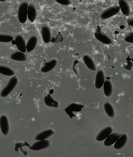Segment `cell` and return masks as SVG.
<instances>
[{"label": "cell", "instance_id": "obj_23", "mask_svg": "<svg viewBox=\"0 0 133 157\" xmlns=\"http://www.w3.org/2000/svg\"><path fill=\"white\" fill-rule=\"evenodd\" d=\"M44 101L46 105L49 107L57 108L59 106V102L54 99L49 94L45 97Z\"/></svg>", "mask_w": 133, "mask_h": 157}, {"label": "cell", "instance_id": "obj_12", "mask_svg": "<svg viewBox=\"0 0 133 157\" xmlns=\"http://www.w3.org/2000/svg\"><path fill=\"white\" fill-rule=\"evenodd\" d=\"M83 61L88 68L93 71H95L96 69V62L93 57L90 54L85 53L83 55Z\"/></svg>", "mask_w": 133, "mask_h": 157}, {"label": "cell", "instance_id": "obj_28", "mask_svg": "<svg viewBox=\"0 0 133 157\" xmlns=\"http://www.w3.org/2000/svg\"><path fill=\"white\" fill-rule=\"evenodd\" d=\"M127 23L130 26L133 27V18H129L127 20Z\"/></svg>", "mask_w": 133, "mask_h": 157}, {"label": "cell", "instance_id": "obj_2", "mask_svg": "<svg viewBox=\"0 0 133 157\" xmlns=\"http://www.w3.org/2000/svg\"><path fill=\"white\" fill-rule=\"evenodd\" d=\"M29 3L27 0H24L19 5L18 10V19L21 24H24L27 20Z\"/></svg>", "mask_w": 133, "mask_h": 157}, {"label": "cell", "instance_id": "obj_7", "mask_svg": "<svg viewBox=\"0 0 133 157\" xmlns=\"http://www.w3.org/2000/svg\"><path fill=\"white\" fill-rule=\"evenodd\" d=\"M120 10V8L119 6H113L108 8L104 10L101 14L100 17L102 19H107L114 16L116 13H118Z\"/></svg>", "mask_w": 133, "mask_h": 157}, {"label": "cell", "instance_id": "obj_26", "mask_svg": "<svg viewBox=\"0 0 133 157\" xmlns=\"http://www.w3.org/2000/svg\"><path fill=\"white\" fill-rule=\"evenodd\" d=\"M55 1L65 6L69 5L72 2V0H55Z\"/></svg>", "mask_w": 133, "mask_h": 157}, {"label": "cell", "instance_id": "obj_29", "mask_svg": "<svg viewBox=\"0 0 133 157\" xmlns=\"http://www.w3.org/2000/svg\"><path fill=\"white\" fill-rule=\"evenodd\" d=\"M6 1V0H0V2H5V1Z\"/></svg>", "mask_w": 133, "mask_h": 157}, {"label": "cell", "instance_id": "obj_21", "mask_svg": "<svg viewBox=\"0 0 133 157\" xmlns=\"http://www.w3.org/2000/svg\"><path fill=\"white\" fill-rule=\"evenodd\" d=\"M119 5L122 13L128 16L131 13V8L126 0H119Z\"/></svg>", "mask_w": 133, "mask_h": 157}, {"label": "cell", "instance_id": "obj_20", "mask_svg": "<svg viewBox=\"0 0 133 157\" xmlns=\"http://www.w3.org/2000/svg\"><path fill=\"white\" fill-rule=\"evenodd\" d=\"M104 107L106 113L111 118H113L115 117L116 113L114 106L109 101H107L105 102Z\"/></svg>", "mask_w": 133, "mask_h": 157}, {"label": "cell", "instance_id": "obj_25", "mask_svg": "<svg viewBox=\"0 0 133 157\" xmlns=\"http://www.w3.org/2000/svg\"><path fill=\"white\" fill-rule=\"evenodd\" d=\"M14 36L12 35L5 33H0V42H10L12 41Z\"/></svg>", "mask_w": 133, "mask_h": 157}, {"label": "cell", "instance_id": "obj_10", "mask_svg": "<svg viewBox=\"0 0 133 157\" xmlns=\"http://www.w3.org/2000/svg\"><path fill=\"white\" fill-rule=\"evenodd\" d=\"M105 81L104 71L103 68L98 70L96 75L95 86L97 89H100L104 85Z\"/></svg>", "mask_w": 133, "mask_h": 157}, {"label": "cell", "instance_id": "obj_15", "mask_svg": "<svg viewBox=\"0 0 133 157\" xmlns=\"http://www.w3.org/2000/svg\"><path fill=\"white\" fill-rule=\"evenodd\" d=\"M128 134L124 133L121 134L119 139L114 143V147L116 150H120L124 147L128 142Z\"/></svg>", "mask_w": 133, "mask_h": 157}, {"label": "cell", "instance_id": "obj_17", "mask_svg": "<svg viewBox=\"0 0 133 157\" xmlns=\"http://www.w3.org/2000/svg\"><path fill=\"white\" fill-rule=\"evenodd\" d=\"M121 132H114L110 135L105 139L104 141V145L105 146H110L113 145L119 139L121 135Z\"/></svg>", "mask_w": 133, "mask_h": 157}, {"label": "cell", "instance_id": "obj_24", "mask_svg": "<svg viewBox=\"0 0 133 157\" xmlns=\"http://www.w3.org/2000/svg\"><path fill=\"white\" fill-rule=\"evenodd\" d=\"M0 73L4 75L11 76L15 74V71L10 67L0 64Z\"/></svg>", "mask_w": 133, "mask_h": 157}, {"label": "cell", "instance_id": "obj_11", "mask_svg": "<svg viewBox=\"0 0 133 157\" xmlns=\"http://www.w3.org/2000/svg\"><path fill=\"white\" fill-rule=\"evenodd\" d=\"M55 133L54 129L48 128L44 130L37 134L35 136V139L37 140H44L50 137Z\"/></svg>", "mask_w": 133, "mask_h": 157}, {"label": "cell", "instance_id": "obj_1", "mask_svg": "<svg viewBox=\"0 0 133 157\" xmlns=\"http://www.w3.org/2000/svg\"><path fill=\"white\" fill-rule=\"evenodd\" d=\"M18 83V78L17 76H14L12 77L8 83L4 87L1 93V97L5 98L15 88Z\"/></svg>", "mask_w": 133, "mask_h": 157}, {"label": "cell", "instance_id": "obj_5", "mask_svg": "<svg viewBox=\"0 0 133 157\" xmlns=\"http://www.w3.org/2000/svg\"><path fill=\"white\" fill-rule=\"evenodd\" d=\"M113 131V127L112 126L108 125L104 127L97 134L96 140L98 141H102L104 140L112 133Z\"/></svg>", "mask_w": 133, "mask_h": 157}, {"label": "cell", "instance_id": "obj_27", "mask_svg": "<svg viewBox=\"0 0 133 157\" xmlns=\"http://www.w3.org/2000/svg\"><path fill=\"white\" fill-rule=\"evenodd\" d=\"M125 40L127 42L133 43V33L127 34L125 36Z\"/></svg>", "mask_w": 133, "mask_h": 157}, {"label": "cell", "instance_id": "obj_16", "mask_svg": "<svg viewBox=\"0 0 133 157\" xmlns=\"http://www.w3.org/2000/svg\"><path fill=\"white\" fill-rule=\"evenodd\" d=\"M37 15V8L34 4L31 3L29 5L28 9V17L32 23L34 22Z\"/></svg>", "mask_w": 133, "mask_h": 157}, {"label": "cell", "instance_id": "obj_19", "mask_svg": "<svg viewBox=\"0 0 133 157\" xmlns=\"http://www.w3.org/2000/svg\"><path fill=\"white\" fill-rule=\"evenodd\" d=\"M37 39V36L35 35L31 36L29 38L27 44H26L27 52L30 53L35 49L36 47Z\"/></svg>", "mask_w": 133, "mask_h": 157}, {"label": "cell", "instance_id": "obj_6", "mask_svg": "<svg viewBox=\"0 0 133 157\" xmlns=\"http://www.w3.org/2000/svg\"><path fill=\"white\" fill-rule=\"evenodd\" d=\"M0 127L2 132L6 136L10 130V124L8 118L5 114H3L0 117Z\"/></svg>", "mask_w": 133, "mask_h": 157}, {"label": "cell", "instance_id": "obj_9", "mask_svg": "<svg viewBox=\"0 0 133 157\" xmlns=\"http://www.w3.org/2000/svg\"><path fill=\"white\" fill-rule=\"evenodd\" d=\"M94 35L96 39L105 44H111L113 43L112 39L109 36L101 31H97Z\"/></svg>", "mask_w": 133, "mask_h": 157}, {"label": "cell", "instance_id": "obj_22", "mask_svg": "<svg viewBox=\"0 0 133 157\" xmlns=\"http://www.w3.org/2000/svg\"><path fill=\"white\" fill-rule=\"evenodd\" d=\"M10 58L14 60L25 61L27 59V57L23 52L20 51H14L10 54Z\"/></svg>", "mask_w": 133, "mask_h": 157}, {"label": "cell", "instance_id": "obj_14", "mask_svg": "<svg viewBox=\"0 0 133 157\" xmlns=\"http://www.w3.org/2000/svg\"><path fill=\"white\" fill-rule=\"evenodd\" d=\"M41 35L43 40L45 43H49L51 40V33L50 28L46 24H43L41 27Z\"/></svg>", "mask_w": 133, "mask_h": 157}, {"label": "cell", "instance_id": "obj_4", "mask_svg": "<svg viewBox=\"0 0 133 157\" xmlns=\"http://www.w3.org/2000/svg\"><path fill=\"white\" fill-rule=\"evenodd\" d=\"M51 141L49 140H38L37 142L32 144L30 148L32 151H39L49 148L51 146Z\"/></svg>", "mask_w": 133, "mask_h": 157}, {"label": "cell", "instance_id": "obj_3", "mask_svg": "<svg viewBox=\"0 0 133 157\" xmlns=\"http://www.w3.org/2000/svg\"><path fill=\"white\" fill-rule=\"evenodd\" d=\"M84 105L81 104L74 103L69 105L67 108L65 109L66 113L68 115L70 118L76 117V115L81 111Z\"/></svg>", "mask_w": 133, "mask_h": 157}, {"label": "cell", "instance_id": "obj_13", "mask_svg": "<svg viewBox=\"0 0 133 157\" xmlns=\"http://www.w3.org/2000/svg\"><path fill=\"white\" fill-rule=\"evenodd\" d=\"M15 42L16 47L19 51L24 53L26 52L27 51L26 44L24 37L22 35L18 34L16 36L15 38Z\"/></svg>", "mask_w": 133, "mask_h": 157}, {"label": "cell", "instance_id": "obj_8", "mask_svg": "<svg viewBox=\"0 0 133 157\" xmlns=\"http://www.w3.org/2000/svg\"><path fill=\"white\" fill-rule=\"evenodd\" d=\"M58 63V60L57 58H52L42 66L41 68V71L43 73L49 72L57 66Z\"/></svg>", "mask_w": 133, "mask_h": 157}, {"label": "cell", "instance_id": "obj_18", "mask_svg": "<svg viewBox=\"0 0 133 157\" xmlns=\"http://www.w3.org/2000/svg\"><path fill=\"white\" fill-rule=\"evenodd\" d=\"M103 85L105 95L107 98H109L113 93V86L112 81L110 79H106L105 80Z\"/></svg>", "mask_w": 133, "mask_h": 157}]
</instances>
